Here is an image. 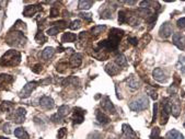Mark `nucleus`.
I'll use <instances>...</instances> for the list:
<instances>
[{
    "mask_svg": "<svg viewBox=\"0 0 185 139\" xmlns=\"http://www.w3.org/2000/svg\"><path fill=\"white\" fill-rule=\"evenodd\" d=\"M152 76L153 78L159 82H166V80H168V76H166V74L161 68L155 69L152 72Z\"/></svg>",
    "mask_w": 185,
    "mask_h": 139,
    "instance_id": "f8f14e48",
    "label": "nucleus"
},
{
    "mask_svg": "<svg viewBox=\"0 0 185 139\" xmlns=\"http://www.w3.org/2000/svg\"><path fill=\"white\" fill-rule=\"evenodd\" d=\"M5 40H7V43H8L10 46H14V47L23 46L25 44V41H26L24 35H23V33L18 32V31L10 32Z\"/></svg>",
    "mask_w": 185,
    "mask_h": 139,
    "instance_id": "f03ea898",
    "label": "nucleus"
},
{
    "mask_svg": "<svg viewBox=\"0 0 185 139\" xmlns=\"http://www.w3.org/2000/svg\"><path fill=\"white\" fill-rule=\"evenodd\" d=\"M149 106V100H148L147 96H139V98L135 99L129 103V109L131 111H135V112H139V111H142V109H147Z\"/></svg>",
    "mask_w": 185,
    "mask_h": 139,
    "instance_id": "7ed1b4c3",
    "label": "nucleus"
},
{
    "mask_svg": "<svg viewBox=\"0 0 185 139\" xmlns=\"http://www.w3.org/2000/svg\"><path fill=\"white\" fill-rule=\"evenodd\" d=\"M112 18V12L110 10H105L101 14V19H111Z\"/></svg>",
    "mask_w": 185,
    "mask_h": 139,
    "instance_id": "e433bc0d",
    "label": "nucleus"
},
{
    "mask_svg": "<svg viewBox=\"0 0 185 139\" xmlns=\"http://www.w3.org/2000/svg\"><path fill=\"white\" fill-rule=\"evenodd\" d=\"M181 112V104L179 102V100H176L175 102L172 101V105H171V113L174 117H177L179 114Z\"/></svg>",
    "mask_w": 185,
    "mask_h": 139,
    "instance_id": "aec40b11",
    "label": "nucleus"
},
{
    "mask_svg": "<svg viewBox=\"0 0 185 139\" xmlns=\"http://www.w3.org/2000/svg\"><path fill=\"white\" fill-rule=\"evenodd\" d=\"M115 64L118 67H125V66H127V59H126V57L123 54L117 55L116 59H115Z\"/></svg>",
    "mask_w": 185,
    "mask_h": 139,
    "instance_id": "393cba45",
    "label": "nucleus"
},
{
    "mask_svg": "<svg viewBox=\"0 0 185 139\" xmlns=\"http://www.w3.org/2000/svg\"><path fill=\"white\" fill-rule=\"evenodd\" d=\"M85 114H86V111L81 109H74V123L76 124H80L85 120Z\"/></svg>",
    "mask_w": 185,
    "mask_h": 139,
    "instance_id": "ddd939ff",
    "label": "nucleus"
},
{
    "mask_svg": "<svg viewBox=\"0 0 185 139\" xmlns=\"http://www.w3.org/2000/svg\"><path fill=\"white\" fill-rule=\"evenodd\" d=\"M79 16H81V18H83V19L89 20V21L92 19V16H91L92 14H91V13H85V12H81V13H79Z\"/></svg>",
    "mask_w": 185,
    "mask_h": 139,
    "instance_id": "c03bdc74",
    "label": "nucleus"
},
{
    "mask_svg": "<svg viewBox=\"0 0 185 139\" xmlns=\"http://www.w3.org/2000/svg\"><path fill=\"white\" fill-rule=\"evenodd\" d=\"M66 134H67V129H66V128H60L59 131H58V134H57L58 139H64V137H65Z\"/></svg>",
    "mask_w": 185,
    "mask_h": 139,
    "instance_id": "58836bf2",
    "label": "nucleus"
},
{
    "mask_svg": "<svg viewBox=\"0 0 185 139\" xmlns=\"http://www.w3.org/2000/svg\"><path fill=\"white\" fill-rule=\"evenodd\" d=\"M105 29H106L105 25H95V26L92 27L91 32H92L93 35L98 36V35H100V34L103 32V31H105Z\"/></svg>",
    "mask_w": 185,
    "mask_h": 139,
    "instance_id": "cd10ccee",
    "label": "nucleus"
},
{
    "mask_svg": "<svg viewBox=\"0 0 185 139\" xmlns=\"http://www.w3.org/2000/svg\"><path fill=\"white\" fill-rule=\"evenodd\" d=\"M176 24L179 27H181V29H184L185 27V18H181V19L177 20Z\"/></svg>",
    "mask_w": 185,
    "mask_h": 139,
    "instance_id": "79ce46f5",
    "label": "nucleus"
},
{
    "mask_svg": "<svg viewBox=\"0 0 185 139\" xmlns=\"http://www.w3.org/2000/svg\"><path fill=\"white\" fill-rule=\"evenodd\" d=\"M58 16V10L55 8H52V10H51V16H52V18H55V16Z\"/></svg>",
    "mask_w": 185,
    "mask_h": 139,
    "instance_id": "de8ad7c7",
    "label": "nucleus"
},
{
    "mask_svg": "<svg viewBox=\"0 0 185 139\" xmlns=\"http://www.w3.org/2000/svg\"><path fill=\"white\" fill-rule=\"evenodd\" d=\"M95 115H96V120H99V123L102 124V125H106V124L110 123L109 116L104 114L103 112H101L100 109H96V111H95Z\"/></svg>",
    "mask_w": 185,
    "mask_h": 139,
    "instance_id": "a211bd4d",
    "label": "nucleus"
},
{
    "mask_svg": "<svg viewBox=\"0 0 185 139\" xmlns=\"http://www.w3.org/2000/svg\"><path fill=\"white\" fill-rule=\"evenodd\" d=\"M147 92L149 93V96L153 99V100H157L158 99V93L155 92V90H151V88H147Z\"/></svg>",
    "mask_w": 185,
    "mask_h": 139,
    "instance_id": "4c0bfd02",
    "label": "nucleus"
},
{
    "mask_svg": "<svg viewBox=\"0 0 185 139\" xmlns=\"http://www.w3.org/2000/svg\"><path fill=\"white\" fill-rule=\"evenodd\" d=\"M54 24H57V29H65L66 26H67V24H66V22L65 21H59V22H56V23H54Z\"/></svg>",
    "mask_w": 185,
    "mask_h": 139,
    "instance_id": "a18cd8bd",
    "label": "nucleus"
},
{
    "mask_svg": "<svg viewBox=\"0 0 185 139\" xmlns=\"http://www.w3.org/2000/svg\"><path fill=\"white\" fill-rule=\"evenodd\" d=\"M12 80H13V78H12L11 76L5 75V74H1L0 75V87L8 85V83L12 82Z\"/></svg>",
    "mask_w": 185,
    "mask_h": 139,
    "instance_id": "a878e982",
    "label": "nucleus"
},
{
    "mask_svg": "<svg viewBox=\"0 0 185 139\" xmlns=\"http://www.w3.org/2000/svg\"><path fill=\"white\" fill-rule=\"evenodd\" d=\"M171 105L172 100L171 99H163L162 100V109H161V125H166L168 120H169L170 113H171Z\"/></svg>",
    "mask_w": 185,
    "mask_h": 139,
    "instance_id": "20e7f679",
    "label": "nucleus"
},
{
    "mask_svg": "<svg viewBox=\"0 0 185 139\" xmlns=\"http://www.w3.org/2000/svg\"><path fill=\"white\" fill-rule=\"evenodd\" d=\"M81 63H82V55L81 54H78V53H76V54H74L72 56H71L70 66L72 67V68H77V67H79V66L81 65Z\"/></svg>",
    "mask_w": 185,
    "mask_h": 139,
    "instance_id": "dca6fc26",
    "label": "nucleus"
},
{
    "mask_svg": "<svg viewBox=\"0 0 185 139\" xmlns=\"http://www.w3.org/2000/svg\"><path fill=\"white\" fill-rule=\"evenodd\" d=\"M105 71L110 75V76H115V75H117L120 72V67L114 63H110L106 65Z\"/></svg>",
    "mask_w": 185,
    "mask_h": 139,
    "instance_id": "f3484780",
    "label": "nucleus"
},
{
    "mask_svg": "<svg viewBox=\"0 0 185 139\" xmlns=\"http://www.w3.org/2000/svg\"><path fill=\"white\" fill-rule=\"evenodd\" d=\"M127 42H129L131 45H137V43H138V40H137L136 37H128Z\"/></svg>",
    "mask_w": 185,
    "mask_h": 139,
    "instance_id": "49530a36",
    "label": "nucleus"
},
{
    "mask_svg": "<svg viewBox=\"0 0 185 139\" xmlns=\"http://www.w3.org/2000/svg\"><path fill=\"white\" fill-rule=\"evenodd\" d=\"M10 124H5V126H3V131L5 133H7V134H10L11 133V130H10Z\"/></svg>",
    "mask_w": 185,
    "mask_h": 139,
    "instance_id": "09e8293b",
    "label": "nucleus"
},
{
    "mask_svg": "<svg viewBox=\"0 0 185 139\" xmlns=\"http://www.w3.org/2000/svg\"><path fill=\"white\" fill-rule=\"evenodd\" d=\"M158 139H163V138H161V137H159V138Z\"/></svg>",
    "mask_w": 185,
    "mask_h": 139,
    "instance_id": "603ef678",
    "label": "nucleus"
},
{
    "mask_svg": "<svg viewBox=\"0 0 185 139\" xmlns=\"http://www.w3.org/2000/svg\"><path fill=\"white\" fill-rule=\"evenodd\" d=\"M128 5H135L136 3V1H127Z\"/></svg>",
    "mask_w": 185,
    "mask_h": 139,
    "instance_id": "8fccbe9b",
    "label": "nucleus"
},
{
    "mask_svg": "<svg viewBox=\"0 0 185 139\" xmlns=\"http://www.w3.org/2000/svg\"><path fill=\"white\" fill-rule=\"evenodd\" d=\"M71 82L76 83V82H79V80L77 79V78H75V77H69L68 79H66L65 81L63 82V85H69Z\"/></svg>",
    "mask_w": 185,
    "mask_h": 139,
    "instance_id": "f704fd0d",
    "label": "nucleus"
},
{
    "mask_svg": "<svg viewBox=\"0 0 185 139\" xmlns=\"http://www.w3.org/2000/svg\"><path fill=\"white\" fill-rule=\"evenodd\" d=\"M38 85H42V82H36V81H32V82H29V83H26V85H24V88L21 90V92H20V98H29L30 96V94L32 93V91L35 89L36 87H37Z\"/></svg>",
    "mask_w": 185,
    "mask_h": 139,
    "instance_id": "39448f33",
    "label": "nucleus"
},
{
    "mask_svg": "<svg viewBox=\"0 0 185 139\" xmlns=\"http://www.w3.org/2000/svg\"><path fill=\"white\" fill-rule=\"evenodd\" d=\"M0 109H2L3 112H9V111H12V109H13V104L11 103V102H9V101H5V102H3V103L1 104Z\"/></svg>",
    "mask_w": 185,
    "mask_h": 139,
    "instance_id": "c85d7f7f",
    "label": "nucleus"
},
{
    "mask_svg": "<svg viewBox=\"0 0 185 139\" xmlns=\"http://www.w3.org/2000/svg\"><path fill=\"white\" fill-rule=\"evenodd\" d=\"M184 12H185V9H184Z\"/></svg>",
    "mask_w": 185,
    "mask_h": 139,
    "instance_id": "5fc2aeb1",
    "label": "nucleus"
},
{
    "mask_svg": "<svg viewBox=\"0 0 185 139\" xmlns=\"http://www.w3.org/2000/svg\"><path fill=\"white\" fill-rule=\"evenodd\" d=\"M32 71H33V72H35V74H40V72L42 71V65L37 64V65L33 66V67H32Z\"/></svg>",
    "mask_w": 185,
    "mask_h": 139,
    "instance_id": "a19ab883",
    "label": "nucleus"
},
{
    "mask_svg": "<svg viewBox=\"0 0 185 139\" xmlns=\"http://www.w3.org/2000/svg\"><path fill=\"white\" fill-rule=\"evenodd\" d=\"M54 54H55V49L53 48V47H46V48L43 50V53H42V57H43V59L48 60L54 56Z\"/></svg>",
    "mask_w": 185,
    "mask_h": 139,
    "instance_id": "4be33fe9",
    "label": "nucleus"
},
{
    "mask_svg": "<svg viewBox=\"0 0 185 139\" xmlns=\"http://www.w3.org/2000/svg\"><path fill=\"white\" fill-rule=\"evenodd\" d=\"M126 83H127V85L131 89H133V90H136V89H138L139 85H140V82H139V80L137 79L135 76H131L129 78H127L126 79Z\"/></svg>",
    "mask_w": 185,
    "mask_h": 139,
    "instance_id": "6ab92c4d",
    "label": "nucleus"
},
{
    "mask_svg": "<svg viewBox=\"0 0 185 139\" xmlns=\"http://www.w3.org/2000/svg\"><path fill=\"white\" fill-rule=\"evenodd\" d=\"M14 135L20 139H29V134L25 131L24 128H21V127H20V128H16V130H14Z\"/></svg>",
    "mask_w": 185,
    "mask_h": 139,
    "instance_id": "bb28decb",
    "label": "nucleus"
},
{
    "mask_svg": "<svg viewBox=\"0 0 185 139\" xmlns=\"http://www.w3.org/2000/svg\"><path fill=\"white\" fill-rule=\"evenodd\" d=\"M40 104L45 109H52L55 106L54 100L52 98H49V96H43L41 99V101H40Z\"/></svg>",
    "mask_w": 185,
    "mask_h": 139,
    "instance_id": "4468645a",
    "label": "nucleus"
},
{
    "mask_svg": "<svg viewBox=\"0 0 185 139\" xmlns=\"http://www.w3.org/2000/svg\"><path fill=\"white\" fill-rule=\"evenodd\" d=\"M68 111H69V107L67 106V105L60 106L59 109H58V113L53 115L52 117H51V120H53L54 123H60V122L63 120V118L65 117V116H67Z\"/></svg>",
    "mask_w": 185,
    "mask_h": 139,
    "instance_id": "0eeeda50",
    "label": "nucleus"
},
{
    "mask_svg": "<svg viewBox=\"0 0 185 139\" xmlns=\"http://www.w3.org/2000/svg\"><path fill=\"white\" fill-rule=\"evenodd\" d=\"M166 138V139H184V137H183V135L181 134L180 131L175 130V129H172V130L168 131Z\"/></svg>",
    "mask_w": 185,
    "mask_h": 139,
    "instance_id": "412c9836",
    "label": "nucleus"
},
{
    "mask_svg": "<svg viewBox=\"0 0 185 139\" xmlns=\"http://www.w3.org/2000/svg\"><path fill=\"white\" fill-rule=\"evenodd\" d=\"M159 135H160V128L159 127H155L151 131V135H150V139H158Z\"/></svg>",
    "mask_w": 185,
    "mask_h": 139,
    "instance_id": "72a5a7b5",
    "label": "nucleus"
},
{
    "mask_svg": "<svg viewBox=\"0 0 185 139\" xmlns=\"http://www.w3.org/2000/svg\"><path fill=\"white\" fill-rule=\"evenodd\" d=\"M41 9H42V7L40 5H27V7H25L24 11H23V14H24L25 16H34L36 12H38Z\"/></svg>",
    "mask_w": 185,
    "mask_h": 139,
    "instance_id": "2eb2a0df",
    "label": "nucleus"
},
{
    "mask_svg": "<svg viewBox=\"0 0 185 139\" xmlns=\"http://www.w3.org/2000/svg\"><path fill=\"white\" fill-rule=\"evenodd\" d=\"M101 105H102V109H104V111H106V112L111 113V114H115V107L114 105H113V103L111 102V100H110L109 96H105V98L102 100V102H101Z\"/></svg>",
    "mask_w": 185,
    "mask_h": 139,
    "instance_id": "1a4fd4ad",
    "label": "nucleus"
},
{
    "mask_svg": "<svg viewBox=\"0 0 185 139\" xmlns=\"http://www.w3.org/2000/svg\"><path fill=\"white\" fill-rule=\"evenodd\" d=\"M172 25L170 24L169 22H164L163 24L161 25L160 30H159V35L162 38H168L169 36H171L172 34Z\"/></svg>",
    "mask_w": 185,
    "mask_h": 139,
    "instance_id": "6e6552de",
    "label": "nucleus"
},
{
    "mask_svg": "<svg viewBox=\"0 0 185 139\" xmlns=\"http://www.w3.org/2000/svg\"><path fill=\"white\" fill-rule=\"evenodd\" d=\"M123 128V134H124V137L126 139H136L137 138V135L136 133L131 129V127L127 124H123L122 126Z\"/></svg>",
    "mask_w": 185,
    "mask_h": 139,
    "instance_id": "9b49d317",
    "label": "nucleus"
},
{
    "mask_svg": "<svg viewBox=\"0 0 185 139\" xmlns=\"http://www.w3.org/2000/svg\"><path fill=\"white\" fill-rule=\"evenodd\" d=\"M21 61V54L16 50H9L0 59V65L2 66H16Z\"/></svg>",
    "mask_w": 185,
    "mask_h": 139,
    "instance_id": "f257e3e1",
    "label": "nucleus"
},
{
    "mask_svg": "<svg viewBox=\"0 0 185 139\" xmlns=\"http://www.w3.org/2000/svg\"><path fill=\"white\" fill-rule=\"evenodd\" d=\"M58 32H59V29H57L56 26H55V27H51V29H48V30H47V34H48V35H51V36L56 35Z\"/></svg>",
    "mask_w": 185,
    "mask_h": 139,
    "instance_id": "c9c22d12",
    "label": "nucleus"
},
{
    "mask_svg": "<svg viewBox=\"0 0 185 139\" xmlns=\"http://www.w3.org/2000/svg\"><path fill=\"white\" fill-rule=\"evenodd\" d=\"M88 139H102V136H101L99 133L94 131V133H92V134H90L88 136Z\"/></svg>",
    "mask_w": 185,
    "mask_h": 139,
    "instance_id": "ea45409f",
    "label": "nucleus"
},
{
    "mask_svg": "<svg viewBox=\"0 0 185 139\" xmlns=\"http://www.w3.org/2000/svg\"><path fill=\"white\" fill-rule=\"evenodd\" d=\"M77 38V35L76 34H74V33H70V32H67V33H64L63 36H61V42H67V43H69V42H74L76 41Z\"/></svg>",
    "mask_w": 185,
    "mask_h": 139,
    "instance_id": "b1692460",
    "label": "nucleus"
},
{
    "mask_svg": "<svg viewBox=\"0 0 185 139\" xmlns=\"http://www.w3.org/2000/svg\"><path fill=\"white\" fill-rule=\"evenodd\" d=\"M93 3H94V1H91V0H80L78 8L81 9V10H88L92 7Z\"/></svg>",
    "mask_w": 185,
    "mask_h": 139,
    "instance_id": "5701e85b",
    "label": "nucleus"
},
{
    "mask_svg": "<svg viewBox=\"0 0 185 139\" xmlns=\"http://www.w3.org/2000/svg\"><path fill=\"white\" fill-rule=\"evenodd\" d=\"M177 68L180 69L181 72H182L183 75H185V57H184V56L180 57V59H179V63H177Z\"/></svg>",
    "mask_w": 185,
    "mask_h": 139,
    "instance_id": "c756f323",
    "label": "nucleus"
},
{
    "mask_svg": "<svg viewBox=\"0 0 185 139\" xmlns=\"http://www.w3.org/2000/svg\"><path fill=\"white\" fill-rule=\"evenodd\" d=\"M184 127H185V122H184Z\"/></svg>",
    "mask_w": 185,
    "mask_h": 139,
    "instance_id": "864d4df0",
    "label": "nucleus"
},
{
    "mask_svg": "<svg viewBox=\"0 0 185 139\" xmlns=\"http://www.w3.org/2000/svg\"><path fill=\"white\" fill-rule=\"evenodd\" d=\"M157 113H158V104L155 103V105H153V116H152V122H155V120H157Z\"/></svg>",
    "mask_w": 185,
    "mask_h": 139,
    "instance_id": "37998d69",
    "label": "nucleus"
},
{
    "mask_svg": "<svg viewBox=\"0 0 185 139\" xmlns=\"http://www.w3.org/2000/svg\"><path fill=\"white\" fill-rule=\"evenodd\" d=\"M35 40H36V42H38V43L43 44V43H45V42L47 41V37L44 35L42 32H38L37 34H36V36H35Z\"/></svg>",
    "mask_w": 185,
    "mask_h": 139,
    "instance_id": "2f4dec72",
    "label": "nucleus"
},
{
    "mask_svg": "<svg viewBox=\"0 0 185 139\" xmlns=\"http://www.w3.org/2000/svg\"><path fill=\"white\" fill-rule=\"evenodd\" d=\"M126 14L127 13H126L125 11H120V13H118V22H120V24L127 22V16Z\"/></svg>",
    "mask_w": 185,
    "mask_h": 139,
    "instance_id": "473e14b6",
    "label": "nucleus"
},
{
    "mask_svg": "<svg viewBox=\"0 0 185 139\" xmlns=\"http://www.w3.org/2000/svg\"><path fill=\"white\" fill-rule=\"evenodd\" d=\"M25 114H26L25 109H23V107H19V109H16V111H14V112L9 116V118L13 120L14 123L21 124L22 122H24Z\"/></svg>",
    "mask_w": 185,
    "mask_h": 139,
    "instance_id": "423d86ee",
    "label": "nucleus"
},
{
    "mask_svg": "<svg viewBox=\"0 0 185 139\" xmlns=\"http://www.w3.org/2000/svg\"><path fill=\"white\" fill-rule=\"evenodd\" d=\"M0 139H9V138H5V137H2V136H0Z\"/></svg>",
    "mask_w": 185,
    "mask_h": 139,
    "instance_id": "3c124183",
    "label": "nucleus"
},
{
    "mask_svg": "<svg viewBox=\"0 0 185 139\" xmlns=\"http://www.w3.org/2000/svg\"><path fill=\"white\" fill-rule=\"evenodd\" d=\"M81 21L80 20H74V21L71 22L70 24H69V27H70L71 30H78L81 27Z\"/></svg>",
    "mask_w": 185,
    "mask_h": 139,
    "instance_id": "7c9ffc66",
    "label": "nucleus"
},
{
    "mask_svg": "<svg viewBox=\"0 0 185 139\" xmlns=\"http://www.w3.org/2000/svg\"><path fill=\"white\" fill-rule=\"evenodd\" d=\"M112 139H114V138H112Z\"/></svg>",
    "mask_w": 185,
    "mask_h": 139,
    "instance_id": "6e6d98bb",
    "label": "nucleus"
},
{
    "mask_svg": "<svg viewBox=\"0 0 185 139\" xmlns=\"http://www.w3.org/2000/svg\"><path fill=\"white\" fill-rule=\"evenodd\" d=\"M173 44L179 49L185 48V37L181 34V33H175L173 35Z\"/></svg>",
    "mask_w": 185,
    "mask_h": 139,
    "instance_id": "9d476101",
    "label": "nucleus"
}]
</instances>
